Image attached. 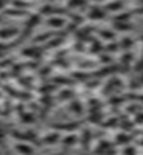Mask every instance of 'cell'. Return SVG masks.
Masks as SVG:
<instances>
[{
  "label": "cell",
  "mask_w": 143,
  "mask_h": 155,
  "mask_svg": "<svg viewBox=\"0 0 143 155\" xmlns=\"http://www.w3.org/2000/svg\"><path fill=\"white\" fill-rule=\"evenodd\" d=\"M17 149H19V152L23 153V155H33V147L28 146V144H25V143L17 144Z\"/></svg>",
  "instance_id": "cell-1"
},
{
  "label": "cell",
  "mask_w": 143,
  "mask_h": 155,
  "mask_svg": "<svg viewBox=\"0 0 143 155\" xmlns=\"http://www.w3.org/2000/svg\"><path fill=\"white\" fill-rule=\"evenodd\" d=\"M48 23H51V27H62L64 20H61V19H50Z\"/></svg>",
  "instance_id": "cell-2"
},
{
  "label": "cell",
  "mask_w": 143,
  "mask_h": 155,
  "mask_svg": "<svg viewBox=\"0 0 143 155\" xmlns=\"http://www.w3.org/2000/svg\"><path fill=\"white\" fill-rule=\"evenodd\" d=\"M6 6V0H0V9H3Z\"/></svg>",
  "instance_id": "cell-3"
}]
</instances>
